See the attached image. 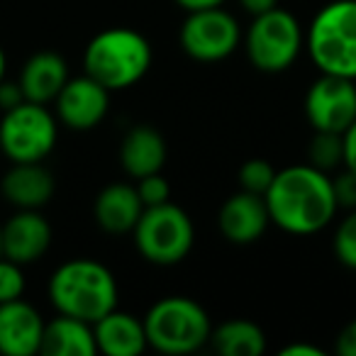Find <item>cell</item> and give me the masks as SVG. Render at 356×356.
Wrapping results in <instances>:
<instances>
[{
    "label": "cell",
    "instance_id": "cell-18",
    "mask_svg": "<svg viewBox=\"0 0 356 356\" xmlns=\"http://www.w3.org/2000/svg\"><path fill=\"white\" fill-rule=\"evenodd\" d=\"M93 332L98 351L108 356H137L149 346L144 320L118 307L93 322Z\"/></svg>",
    "mask_w": 356,
    "mask_h": 356
},
{
    "label": "cell",
    "instance_id": "cell-34",
    "mask_svg": "<svg viewBox=\"0 0 356 356\" xmlns=\"http://www.w3.org/2000/svg\"><path fill=\"white\" fill-rule=\"evenodd\" d=\"M6 79V51L0 47V81Z\"/></svg>",
    "mask_w": 356,
    "mask_h": 356
},
{
    "label": "cell",
    "instance_id": "cell-2",
    "mask_svg": "<svg viewBox=\"0 0 356 356\" xmlns=\"http://www.w3.org/2000/svg\"><path fill=\"white\" fill-rule=\"evenodd\" d=\"M118 296L113 271L93 259L64 261L49 278V300L54 310L90 325L118 307Z\"/></svg>",
    "mask_w": 356,
    "mask_h": 356
},
{
    "label": "cell",
    "instance_id": "cell-10",
    "mask_svg": "<svg viewBox=\"0 0 356 356\" xmlns=\"http://www.w3.org/2000/svg\"><path fill=\"white\" fill-rule=\"evenodd\" d=\"M305 118L317 132L344 134L356 122V81L322 74L305 93Z\"/></svg>",
    "mask_w": 356,
    "mask_h": 356
},
{
    "label": "cell",
    "instance_id": "cell-23",
    "mask_svg": "<svg viewBox=\"0 0 356 356\" xmlns=\"http://www.w3.org/2000/svg\"><path fill=\"white\" fill-rule=\"evenodd\" d=\"M273 178H276V168L266 159H249L239 168V186H242V191H249V193L266 195V191L273 184Z\"/></svg>",
    "mask_w": 356,
    "mask_h": 356
},
{
    "label": "cell",
    "instance_id": "cell-17",
    "mask_svg": "<svg viewBox=\"0 0 356 356\" xmlns=\"http://www.w3.org/2000/svg\"><path fill=\"white\" fill-rule=\"evenodd\" d=\"M144 213V203L137 193V186L110 184L95 195L93 218L100 229L110 234H127L134 229Z\"/></svg>",
    "mask_w": 356,
    "mask_h": 356
},
{
    "label": "cell",
    "instance_id": "cell-32",
    "mask_svg": "<svg viewBox=\"0 0 356 356\" xmlns=\"http://www.w3.org/2000/svg\"><path fill=\"white\" fill-rule=\"evenodd\" d=\"M239 6L249 13V15H261L266 10H273L278 6V0H239Z\"/></svg>",
    "mask_w": 356,
    "mask_h": 356
},
{
    "label": "cell",
    "instance_id": "cell-24",
    "mask_svg": "<svg viewBox=\"0 0 356 356\" xmlns=\"http://www.w3.org/2000/svg\"><path fill=\"white\" fill-rule=\"evenodd\" d=\"M332 247H334L337 259L346 268H354L356 271V208L349 210V215L339 222Z\"/></svg>",
    "mask_w": 356,
    "mask_h": 356
},
{
    "label": "cell",
    "instance_id": "cell-36",
    "mask_svg": "<svg viewBox=\"0 0 356 356\" xmlns=\"http://www.w3.org/2000/svg\"><path fill=\"white\" fill-rule=\"evenodd\" d=\"M354 81H356V79H354Z\"/></svg>",
    "mask_w": 356,
    "mask_h": 356
},
{
    "label": "cell",
    "instance_id": "cell-31",
    "mask_svg": "<svg viewBox=\"0 0 356 356\" xmlns=\"http://www.w3.org/2000/svg\"><path fill=\"white\" fill-rule=\"evenodd\" d=\"M281 356H325V349L315 344H305V341H296L281 349Z\"/></svg>",
    "mask_w": 356,
    "mask_h": 356
},
{
    "label": "cell",
    "instance_id": "cell-22",
    "mask_svg": "<svg viewBox=\"0 0 356 356\" xmlns=\"http://www.w3.org/2000/svg\"><path fill=\"white\" fill-rule=\"evenodd\" d=\"M307 163L325 173L344 168V134L317 132L307 144Z\"/></svg>",
    "mask_w": 356,
    "mask_h": 356
},
{
    "label": "cell",
    "instance_id": "cell-7",
    "mask_svg": "<svg viewBox=\"0 0 356 356\" xmlns=\"http://www.w3.org/2000/svg\"><path fill=\"white\" fill-rule=\"evenodd\" d=\"M244 49L254 69L264 74H281L291 69L305 49V32L293 13L276 6L273 10L254 15L244 35Z\"/></svg>",
    "mask_w": 356,
    "mask_h": 356
},
{
    "label": "cell",
    "instance_id": "cell-1",
    "mask_svg": "<svg viewBox=\"0 0 356 356\" xmlns=\"http://www.w3.org/2000/svg\"><path fill=\"white\" fill-rule=\"evenodd\" d=\"M264 198L271 222L288 234L320 232L339 210L332 176L310 163H296L276 171V178Z\"/></svg>",
    "mask_w": 356,
    "mask_h": 356
},
{
    "label": "cell",
    "instance_id": "cell-27",
    "mask_svg": "<svg viewBox=\"0 0 356 356\" xmlns=\"http://www.w3.org/2000/svg\"><path fill=\"white\" fill-rule=\"evenodd\" d=\"M332 186H334V198L339 208L354 210L356 208V173L349 168H339L334 178H332Z\"/></svg>",
    "mask_w": 356,
    "mask_h": 356
},
{
    "label": "cell",
    "instance_id": "cell-11",
    "mask_svg": "<svg viewBox=\"0 0 356 356\" xmlns=\"http://www.w3.org/2000/svg\"><path fill=\"white\" fill-rule=\"evenodd\" d=\"M110 108V90L88 74L69 79L54 100L56 120L64 127L86 132L98 127Z\"/></svg>",
    "mask_w": 356,
    "mask_h": 356
},
{
    "label": "cell",
    "instance_id": "cell-29",
    "mask_svg": "<svg viewBox=\"0 0 356 356\" xmlns=\"http://www.w3.org/2000/svg\"><path fill=\"white\" fill-rule=\"evenodd\" d=\"M334 349L339 356H356V320H351L349 325L339 332Z\"/></svg>",
    "mask_w": 356,
    "mask_h": 356
},
{
    "label": "cell",
    "instance_id": "cell-13",
    "mask_svg": "<svg viewBox=\"0 0 356 356\" xmlns=\"http://www.w3.org/2000/svg\"><path fill=\"white\" fill-rule=\"evenodd\" d=\"M42 315L35 305L22 298L0 302V354L3 356H35L42 351L44 337Z\"/></svg>",
    "mask_w": 356,
    "mask_h": 356
},
{
    "label": "cell",
    "instance_id": "cell-9",
    "mask_svg": "<svg viewBox=\"0 0 356 356\" xmlns=\"http://www.w3.org/2000/svg\"><path fill=\"white\" fill-rule=\"evenodd\" d=\"M181 47L191 59L200 64H215L234 54L242 42V27L232 13L218 8L191 10L181 25Z\"/></svg>",
    "mask_w": 356,
    "mask_h": 356
},
{
    "label": "cell",
    "instance_id": "cell-4",
    "mask_svg": "<svg viewBox=\"0 0 356 356\" xmlns=\"http://www.w3.org/2000/svg\"><path fill=\"white\" fill-rule=\"evenodd\" d=\"M305 49L320 74L356 79V0H332L305 32Z\"/></svg>",
    "mask_w": 356,
    "mask_h": 356
},
{
    "label": "cell",
    "instance_id": "cell-6",
    "mask_svg": "<svg viewBox=\"0 0 356 356\" xmlns=\"http://www.w3.org/2000/svg\"><path fill=\"white\" fill-rule=\"evenodd\" d=\"M132 234L137 252L156 266L181 264L191 254L195 242L193 220L184 208L173 205L171 200L154 205V208H144Z\"/></svg>",
    "mask_w": 356,
    "mask_h": 356
},
{
    "label": "cell",
    "instance_id": "cell-5",
    "mask_svg": "<svg viewBox=\"0 0 356 356\" xmlns=\"http://www.w3.org/2000/svg\"><path fill=\"white\" fill-rule=\"evenodd\" d=\"M147 341L161 354H193L213 334V322L203 305L186 296H168L156 300L142 317Z\"/></svg>",
    "mask_w": 356,
    "mask_h": 356
},
{
    "label": "cell",
    "instance_id": "cell-21",
    "mask_svg": "<svg viewBox=\"0 0 356 356\" xmlns=\"http://www.w3.org/2000/svg\"><path fill=\"white\" fill-rule=\"evenodd\" d=\"M213 346L222 356H261L266 351V334L252 320H225L210 334Z\"/></svg>",
    "mask_w": 356,
    "mask_h": 356
},
{
    "label": "cell",
    "instance_id": "cell-35",
    "mask_svg": "<svg viewBox=\"0 0 356 356\" xmlns=\"http://www.w3.org/2000/svg\"><path fill=\"white\" fill-rule=\"evenodd\" d=\"M0 257H3V222H0Z\"/></svg>",
    "mask_w": 356,
    "mask_h": 356
},
{
    "label": "cell",
    "instance_id": "cell-14",
    "mask_svg": "<svg viewBox=\"0 0 356 356\" xmlns=\"http://www.w3.org/2000/svg\"><path fill=\"white\" fill-rule=\"evenodd\" d=\"M51 225L40 210H17L3 222V257L20 266L35 264L49 252Z\"/></svg>",
    "mask_w": 356,
    "mask_h": 356
},
{
    "label": "cell",
    "instance_id": "cell-15",
    "mask_svg": "<svg viewBox=\"0 0 356 356\" xmlns=\"http://www.w3.org/2000/svg\"><path fill=\"white\" fill-rule=\"evenodd\" d=\"M54 176L42 161L13 163L0 181V193L17 210H42L54 195Z\"/></svg>",
    "mask_w": 356,
    "mask_h": 356
},
{
    "label": "cell",
    "instance_id": "cell-28",
    "mask_svg": "<svg viewBox=\"0 0 356 356\" xmlns=\"http://www.w3.org/2000/svg\"><path fill=\"white\" fill-rule=\"evenodd\" d=\"M25 100V93H22L20 83L17 81H0V110H13L15 105H20Z\"/></svg>",
    "mask_w": 356,
    "mask_h": 356
},
{
    "label": "cell",
    "instance_id": "cell-33",
    "mask_svg": "<svg viewBox=\"0 0 356 356\" xmlns=\"http://www.w3.org/2000/svg\"><path fill=\"white\" fill-rule=\"evenodd\" d=\"M178 6L184 8V10H203V8H218L222 6L225 0H176Z\"/></svg>",
    "mask_w": 356,
    "mask_h": 356
},
{
    "label": "cell",
    "instance_id": "cell-12",
    "mask_svg": "<svg viewBox=\"0 0 356 356\" xmlns=\"http://www.w3.org/2000/svg\"><path fill=\"white\" fill-rule=\"evenodd\" d=\"M268 222H271V215H268L266 198L249 191H237L234 195H229L218 213V227L222 237L239 247L261 239Z\"/></svg>",
    "mask_w": 356,
    "mask_h": 356
},
{
    "label": "cell",
    "instance_id": "cell-26",
    "mask_svg": "<svg viewBox=\"0 0 356 356\" xmlns=\"http://www.w3.org/2000/svg\"><path fill=\"white\" fill-rule=\"evenodd\" d=\"M137 193L142 198L144 208H154V205H161L171 200V186L161 176V171L149 173V176L137 178Z\"/></svg>",
    "mask_w": 356,
    "mask_h": 356
},
{
    "label": "cell",
    "instance_id": "cell-3",
    "mask_svg": "<svg viewBox=\"0 0 356 356\" xmlns=\"http://www.w3.org/2000/svg\"><path fill=\"white\" fill-rule=\"evenodd\" d=\"M83 66L86 74L110 93L132 88L152 66V44L132 27H108L88 42Z\"/></svg>",
    "mask_w": 356,
    "mask_h": 356
},
{
    "label": "cell",
    "instance_id": "cell-25",
    "mask_svg": "<svg viewBox=\"0 0 356 356\" xmlns=\"http://www.w3.org/2000/svg\"><path fill=\"white\" fill-rule=\"evenodd\" d=\"M25 288L27 281L20 264L8 257H0V302H10L22 298Z\"/></svg>",
    "mask_w": 356,
    "mask_h": 356
},
{
    "label": "cell",
    "instance_id": "cell-19",
    "mask_svg": "<svg viewBox=\"0 0 356 356\" xmlns=\"http://www.w3.org/2000/svg\"><path fill=\"white\" fill-rule=\"evenodd\" d=\"M120 163L134 181L149 173H159L166 163V142L159 129L137 124L124 134L120 144Z\"/></svg>",
    "mask_w": 356,
    "mask_h": 356
},
{
    "label": "cell",
    "instance_id": "cell-16",
    "mask_svg": "<svg viewBox=\"0 0 356 356\" xmlns=\"http://www.w3.org/2000/svg\"><path fill=\"white\" fill-rule=\"evenodd\" d=\"M69 79V66L64 56L56 51H37L25 61L17 83L25 93V100L47 105L54 103Z\"/></svg>",
    "mask_w": 356,
    "mask_h": 356
},
{
    "label": "cell",
    "instance_id": "cell-8",
    "mask_svg": "<svg viewBox=\"0 0 356 356\" xmlns=\"http://www.w3.org/2000/svg\"><path fill=\"white\" fill-rule=\"evenodd\" d=\"M56 134V115H51L47 105L22 100L0 118V152L13 163L44 161L54 149Z\"/></svg>",
    "mask_w": 356,
    "mask_h": 356
},
{
    "label": "cell",
    "instance_id": "cell-30",
    "mask_svg": "<svg viewBox=\"0 0 356 356\" xmlns=\"http://www.w3.org/2000/svg\"><path fill=\"white\" fill-rule=\"evenodd\" d=\"M344 168L356 173V122L344 132Z\"/></svg>",
    "mask_w": 356,
    "mask_h": 356
},
{
    "label": "cell",
    "instance_id": "cell-20",
    "mask_svg": "<svg viewBox=\"0 0 356 356\" xmlns=\"http://www.w3.org/2000/svg\"><path fill=\"white\" fill-rule=\"evenodd\" d=\"M47 356H93L98 354L93 325L71 315H56L44 325L42 351Z\"/></svg>",
    "mask_w": 356,
    "mask_h": 356
}]
</instances>
